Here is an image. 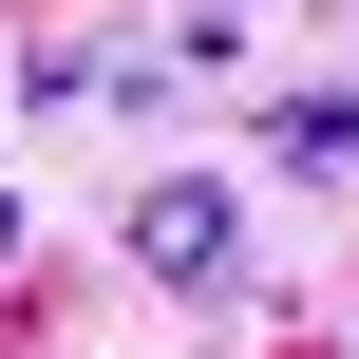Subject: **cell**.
I'll return each mask as SVG.
<instances>
[{
	"instance_id": "obj_1",
	"label": "cell",
	"mask_w": 359,
	"mask_h": 359,
	"mask_svg": "<svg viewBox=\"0 0 359 359\" xmlns=\"http://www.w3.org/2000/svg\"><path fill=\"white\" fill-rule=\"evenodd\" d=\"M133 265H151L170 303H208V284H246V208H227L208 170H170V189H133Z\"/></svg>"
},
{
	"instance_id": "obj_2",
	"label": "cell",
	"mask_w": 359,
	"mask_h": 359,
	"mask_svg": "<svg viewBox=\"0 0 359 359\" xmlns=\"http://www.w3.org/2000/svg\"><path fill=\"white\" fill-rule=\"evenodd\" d=\"M284 170H359V76H322V95H284Z\"/></svg>"
},
{
	"instance_id": "obj_3",
	"label": "cell",
	"mask_w": 359,
	"mask_h": 359,
	"mask_svg": "<svg viewBox=\"0 0 359 359\" xmlns=\"http://www.w3.org/2000/svg\"><path fill=\"white\" fill-rule=\"evenodd\" d=\"M0 265H19V208H0Z\"/></svg>"
}]
</instances>
